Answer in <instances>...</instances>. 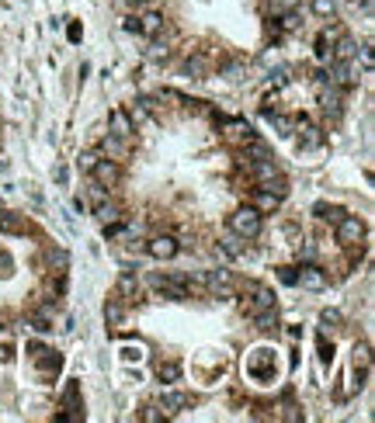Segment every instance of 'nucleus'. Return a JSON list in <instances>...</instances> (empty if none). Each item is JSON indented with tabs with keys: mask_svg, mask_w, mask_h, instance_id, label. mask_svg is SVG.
I'll use <instances>...</instances> for the list:
<instances>
[{
	"mask_svg": "<svg viewBox=\"0 0 375 423\" xmlns=\"http://www.w3.org/2000/svg\"><path fill=\"white\" fill-rule=\"evenodd\" d=\"M149 288L164 298H174V302L191 295V285H188L184 274H149Z\"/></svg>",
	"mask_w": 375,
	"mask_h": 423,
	"instance_id": "nucleus-1",
	"label": "nucleus"
},
{
	"mask_svg": "<svg viewBox=\"0 0 375 423\" xmlns=\"http://www.w3.org/2000/svg\"><path fill=\"white\" fill-rule=\"evenodd\" d=\"M261 212H254L250 205H243V208H237L233 216H230V229H233V236H240V240H257L261 236Z\"/></svg>",
	"mask_w": 375,
	"mask_h": 423,
	"instance_id": "nucleus-2",
	"label": "nucleus"
},
{
	"mask_svg": "<svg viewBox=\"0 0 375 423\" xmlns=\"http://www.w3.org/2000/svg\"><path fill=\"white\" fill-rule=\"evenodd\" d=\"M202 288H205L208 295H216V298H230V295H237V281H233V271H226V268L205 271V274H202Z\"/></svg>",
	"mask_w": 375,
	"mask_h": 423,
	"instance_id": "nucleus-3",
	"label": "nucleus"
},
{
	"mask_svg": "<svg viewBox=\"0 0 375 423\" xmlns=\"http://www.w3.org/2000/svg\"><path fill=\"white\" fill-rule=\"evenodd\" d=\"M250 298H243L240 302V309L247 312V316H254V312H261V309H275V292L267 288V285H257V281H247V288H243Z\"/></svg>",
	"mask_w": 375,
	"mask_h": 423,
	"instance_id": "nucleus-4",
	"label": "nucleus"
},
{
	"mask_svg": "<svg viewBox=\"0 0 375 423\" xmlns=\"http://www.w3.org/2000/svg\"><path fill=\"white\" fill-rule=\"evenodd\" d=\"M90 177L97 181V188H119L122 184V167L119 160H112V156H97V164L90 167Z\"/></svg>",
	"mask_w": 375,
	"mask_h": 423,
	"instance_id": "nucleus-5",
	"label": "nucleus"
},
{
	"mask_svg": "<svg viewBox=\"0 0 375 423\" xmlns=\"http://www.w3.org/2000/svg\"><path fill=\"white\" fill-rule=\"evenodd\" d=\"M361 240H365V222H361L358 216H344V219L337 222V243L348 246V250H354Z\"/></svg>",
	"mask_w": 375,
	"mask_h": 423,
	"instance_id": "nucleus-6",
	"label": "nucleus"
},
{
	"mask_svg": "<svg viewBox=\"0 0 375 423\" xmlns=\"http://www.w3.org/2000/svg\"><path fill=\"white\" fill-rule=\"evenodd\" d=\"M319 112H324L327 118H341V112H344V101H341V87H319Z\"/></svg>",
	"mask_w": 375,
	"mask_h": 423,
	"instance_id": "nucleus-7",
	"label": "nucleus"
},
{
	"mask_svg": "<svg viewBox=\"0 0 375 423\" xmlns=\"http://www.w3.org/2000/svg\"><path fill=\"white\" fill-rule=\"evenodd\" d=\"M295 285H302L306 292H324L327 288V271H319L316 264H306V268L295 274Z\"/></svg>",
	"mask_w": 375,
	"mask_h": 423,
	"instance_id": "nucleus-8",
	"label": "nucleus"
},
{
	"mask_svg": "<svg viewBox=\"0 0 375 423\" xmlns=\"http://www.w3.org/2000/svg\"><path fill=\"white\" fill-rule=\"evenodd\" d=\"M178 250H181V243L174 236H153L146 243V253L156 257V260H171V257H178Z\"/></svg>",
	"mask_w": 375,
	"mask_h": 423,
	"instance_id": "nucleus-9",
	"label": "nucleus"
},
{
	"mask_svg": "<svg viewBox=\"0 0 375 423\" xmlns=\"http://www.w3.org/2000/svg\"><path fill=\"white\" fill-rule=\"evenodd\" d=\"M295 132H299V142H302V149H324V142H327L324 129H319V125H313V122H306V118L295 125Z\"/></svg>",
	"mask_w": 375,
	"mask_h": 423,
	"instance_id": "nucleus-10",
	"label": "nucleus"
},
{
	"mask_svg": "<svg viewBox=\"0 0 375 423\" xmlns=\"http://www.w3.org/2000/svg\"><path fill=\"white\" fill-rule=\"evenodd\" d=\"M191 406H195V396H191V392H164V396H160V409H164L167 416L184 413V409H191Z\"/></svg>",
	"mask_w": 375,
	"mask_h": 423,
	"instance_id": "nucleus-11",
	"label": "nucleus"
},
{
	"mask_svg": "<svg viewBox=\"0 0 375 423\" xmlns=\"http://www.w3.org/2000/svg\"><path fill=\"white\" fill-rule=\"evenodd\" d=\"M278 205H282V198L271 194V191H264V188H257L254 198H250V208L261 212V216H271V212H278Z\"/></svg>",
	"mask_w": 375,
	"mask_h": 423,
	"instance_id": "nucleus-12",
	"label": "nucleus"
},
{
	"mask_svg": "<svg viewBox=\"0 0 375 423\" xmlns=\"http://www.w3.org/2000/svg\"><path fill=\"white\" fill-rule=\"evenodd\" d=\"M101 153L122 164L125 156H129V139H122V136H112V132H108V136H104V142H101Z\"/></svg>",
	"mask_w": 375,
	"mask_h": 423,
	"instance_id": "nucleus-13",
	"label": "nucleus"
},
{
	"mask_svg": "<svg viewBox=\"0 0 375 423\" xmlns=\"http://www.w3.org/2000/svg\"><path fill=\"white\" fill-rule=\"evenodd\" d=\"M330 84H334V87H354L358 80H354V73H351V63L330 60Z\"/></svg>",
	"mask_w": 375,
	"mask_h": 423,
	"instance_id": "nucleus-14",
	"label": "nucleus"
},
{
	"mask_svg": "<svg viewBox=\"0 0 375 423\" xmlns=\"http://www.w3.org/2000/svg\"><path fill=\"white\" fill-rule=\"evenodd\" d=\"M136 18H139V35H146V38H153V35L164 31V14H156V11L139 14V11H136Z\"/></svg>",
	"mask_w": 375,
	"mask_h": 423,
	"instance_id": "nucleus-15",
	"label": "nucleus"
},
{
	"mask_svg": "<svg viewBox=\"0 0 375 423\" xmlns=\"http://www.w3.org/2000/svg\"><path fill=\"white\" fill-rule=\"evenodd\" d=\"M108 132H112V136H122V139H129V136L136 132V125L129 122V115H125L122 108H115V112L108 115Z\"/></svg>",
	"mask_w": 375,
	"mask_h": 423,
	"instance_id": "nucleus-16",
	"label": "nucleus"
},
{
	"mask_svg": "<svg viewBox=\"0 0 375 423\" xmlns=\"http://www.w3.org/2000/svg\"><path fill=\"white\" fill-rule=\"evenodd\" d=\"M115 292H119V298H122V302H139L143 285H139V278H136V274H129V271H125V274L119 278V288H115Z\"/></svg>",
	"mask_w": 375,
	"mask_h": 423,
	"instance_id": "nucleus-17",
	"label": "nucleus"
},
{
	"mask_svg": "<svg viewBox=\"0 0 375 423\" xmlns=\"http://www.w3.org/2000/svg\"><path fill=\"white\" fill-rule=\"evenodd\" d=\"M28 229L25 216H14V212H0V233H8V236H21Z\"/></svg>",
	"mask_w": 375,
	"mask_h": 423,
	"instance_id": "nucleus-18",
	"label": "nucleus"
},
{
	"mask_svg": "<svg viewBox=\"0 0 375 423\" xmlns=\"http://www.w3.org/2000/svg\"><path fill=\"white\" fill-rule=\"evenodd\" d=\"M330 49H334V60H344V63H351V60L358 56V42H354V38H348V35H341Z\"/></svg>",
	"mask_w": 375,
	"mask_h": 423,
	"instance_id": "nucleus-19",
	"label": "nucleus"
},
{
	"mask_svg": "<svg viewBox=\"0 0 375 423\" xmlns=\"http://www.w3.org/2000/svg\"><path fill=\"white\" fill-rule=\"evenodd\" d=\"M94 216H97V222H104V226H115V222L122 219V212H119V205H112L108 198H104V201H97Z\"/></svg>",
	"mask_w": 375,
	"mask_h": 423,
	"instance_id": "nucleus-20",
	"label": "nucleus"
},
{
	"mask_svg": "<svg viewBox=\"0 0 375 423\" xmlns=\"http://www.w3.org/2000/svg\"><path fill=\"white\" fill-rule=\"evenodd\" d=\"M184 73L195 77V80H205V77H208V60L202 56V52H195V56L184 60Z\"/></svg>",
	"mask_w": 375,
	"mask_h": 423,
	"instance_id": "nucleus-21",
	"label": "nucleus"
},
{
	"mask_svg": "<svg viewBox=\"0 0 375 423\" xmlns=\"http://www.w3.org/2000/svg\"><path fill=\"white\" fill-rule=\"evenodd\" d=\"M250 170H254L257 184H261V181H267V177H275V174H282V170H278V164L271 160V156H261V160H254V167H250Z\"/></svg>",
	"mask_w": 375,
	"mask_h": 423,
	"instance_id": "nucleus-22",
	"label": "nucleus"
},
{
	"mask_svg": "<svg viewBox=\"0 0 375 423\" xmlns=\"http://www.w3.org/2000/svg\"><path fill=\"white\" fill-rule=\"evenodd\" d=\"M122 316H125L122 298H108V305H104V323H108V326H119V323H122Z\"/></svg>",
	"mask_w": 375,
	"mask_h": 423,
	"instance_id": "nucleus-23",
	"label": "nucleus"
},
{
	"mask_svg": "<svg viewBox=\"0 0 375 423\" xmlns=\"http://www.w3.org/2000/svg\"><path fill=\"white\" fill-rule=\"evenodd\" d=\"M156 379L160 382H178L181 379V364L178 361H160L156 364Z\"/></svg>",
	"mask_w": 375,
	"mask_h": 423,
	"instance_id": "nucleus-24",
	"label": "nucleus"
},
{
	"mask_svg": "<svg viewBox=\"0 0 375 423\" xmlns=\"http://www.w3.org/2000/svg\"><path fill=\"white\" fill-rule=\"evenodd\" d=\"M32 330L35 333H49L52 330V309H35L32 312Z\"/></svg>",
	"mask_w": 375,
	"mask_h": 423,
	"instance_id": "nucleus-25",
	"label": "nucleus"
},
{
	"mask_svg": "<svg viewBox=\"0 0 375 423\" xmlns=\"http://www.w3.org/2000/svg\"><path fill=\"white\" fill-rule=\"evenodd\" d=\"M257 188H264V191H271V194H278V198H285V194H289V181H285L282 174H275V177H267V181H261Z\"/></svg>",
	"mask_w": 375,
	"mask_h": 423,
	"instance_id": "nucleus-26",
	"label": "nucleus"
},
{
	"mask_svg": "<svg viewBox=\"0 0 375 423\" xmlns=\"http://www.w3.org/2000/svg\"><path fill=\"white\" fill-rule=\"evenodd\" d=\"M341 312L337 309H324V312H319V330H341Z\"/></svg>",
	"mask_w": 375,
	"mask_h": 423,
	"instance_id": "nucleus-27",
	"label": "nucleus"
},
{
	"mask_svg": "<svg viewBox=\"0 0 375 423\" xmlns=\"http://www.w3.org/2000/svg\"><path fill=\"white\" fill-rule=\"evenodd\" d=\"M125 115H129V122H132V125H143V122L149 118V108H146V101L139 97L136 104H129V112H125Z\"/></svg>",
	"mask_w": 375,
	"mask_h": 423,
	"instance_id": "nucleus-28",
	"label": "nucleus"
},
{
	"mask_svg": "<svg viewBox=\"0 0 375 423\" xmlns=\"http://www.w3.org/2000/svg\"><path fill=\"white\" fill-rule=\"evenodd\" d=\"M226 136H230V139H237V142H250V139H254V129H250V125H243V122H230Z\"/></svg>",
	"mask_w": 375,
	"mask_h": 423,
	"instance_id": "nucleus-29",
	"label": "nucleus"
},
{
	"mask_svg": "<svg viewBox=\"0 0 375 423\" xmlns=\"http://www.w3.org/2000/svg\"><path fill=\"white\" fill-rule=\"evenodd\" d=\"M66 264H70V257H66L63 250H49V268H56L60 278L66 274Z\"/></svg>",
	"mask_w": 375,
	"mask_h": 423,
	"instance_id": "nucleus-30",
	"label": "nucleus"
},
{
	"mask_svg": "<svg viewBox=\"0 0 375 423\" xmlns=\"http://www.w3.org/2000/svg\"><path fill=\"white\" fill-rule=\"evenodd\" d=\"M368 361H372V347H368L365 340H358V344H354V364H358L361 372H365V368H368Z\"/></svg>",
	"mask_w": 375,
	"mask_h": 423,
	"instance_id": "nucleus-31",
	"label": "nucleus"
},
{
	"mask_svg": "<svg viewBox=\"0 0 375 423\" xmlns=\"http://www.w3.org/2000/svg\"><path fill=\"white\" fill-rule=\"evenodd\" d=\"M313 11H316L319 18H334V11H337V0H313Z\"/></svg>",
	"mask_w": 375,
	"mask_h": 423,
	"instance_id": "nucleus-32",
	"label": "nucleus"
},
{
	"mask_svg": "<svg viewBox=\"0 0 375 423\" xmlns=\"http://www.w3.org/2000/svg\"><path fill=\"white\" fill-rule=\"evenodd\" d=\"M167 56H171V45L160 42V38H153V42H149V60H167Z\"/></svg>",
	"mask_w": 375,
	"mask_h": 423,
	"instance_id": "nucleus-33",
	"label": "nucleus"
},
{
	"mask_svg": "<svg viewBox=\"0 0 375 423\" xmlns=\"http://www.w3.org/2000/svg\"><path fill=\"white\" fill-rule=\"evenodd\" d=\"M299 25H302V21H299V14H295V11H285V14H282V25H278V31H295Z\"/></svg>",
	"mask_w": 375,
	"mask_h": 423,
	"instance_id": "nucleus-34",
	"label": "nucleus"
},
{
	"mask_svg": "<svg viewBox=\"0 0 375 423\" xmlns=\"http://www.w3.org/2000/svg\"><path fill=\"white\" fill-rule=\"evenodd\" d=\"M316 56L324 60V63H330V60H334V49H330V42H327V38H316Z\"/></svg>",
	"mask_w": 375,
	"mask_h": 423,
	"instance_id": "nucleus-35",
	"label": "nucleus"
},
{
	"mask_svg": "<svg viewBox=\"0 0 375 423\" xmlns=\"http://www.w3.org/2000/svg\"><path fill=\"white\" fill-rule=\"evenodd\" d=\"M63 406H70V409H77L80 413V406H77V382H70L66 385V392H63ZM84 416V413H80Z\"/></svg>",
	"mask_w": 375,
	"mask_h": 423,
	"instance_id": "nucleus-36",
	"label": "nucleus"
},
{
	"mask_svg": "<svg viewBox=\"0 0 375 423\" xmlns=\"http://www.w3.org/2000/svg\"><path fill=\"white\" fill-rule=\"evenodd\" d=\"M164 416H167V413L160 409V406H146V409H143V420H146V423H160Z\"/></svg>",
	"mask_w": 375,
	"mask_h": 423,
	"instance_id": "nucleus-37",
	"label": "nucleus"
},
{
	"mask_svg": "<svg viewBox=\"0 0 375 423\" xmlns=\"http://www.w3.org/2000/svg\"><path fill=\"white\" fill-rule=\"evenodd\" d=\"M271 122L282 129V136H292V129H295V122H292V118H285V115H271Z\"/></svg>",
	"mask_w": 375,
	"mask_h": 423,
	"instance_id": "nucleus-38",
	"label": "nucleus"
},
{
	"mask_svg": "<svg viewBox=\"0 0 375 423\" xmlns=\"http://www.w3.org/2000/svg\"><path fill=\"white\" fill-rule=\"evenodd\" d=\"M271 8H275V14H285V11L299 8V0H271Z\"/></svg>",
	"mask_w": 375,
	"mask_h": 423,
	"instance_id": "nucleus-39",
	"label": "nucleus"
},
{
	"mask_svg": "<svg viewBox=\"0 0 375 423\" xmlns=\"http://www.w3.org/2000/svg\"><path fill=\"white\" fill-rule=\"evenodd\" d=\"M97 156H101V153H97V149H90V153H84V156H80V167H84V170H87V174H90V167H94V164H97Z\"/></svg>",
	"mask_w": 375,
	"mask_h": 423,
	"instance_id": "nucleus-40",
	"label": "nucleus"
},
{
	"mask_svg": "<svg viewBox=\"0 0 375 423\" xmlns=\"http://www.w3.org/2000/svg\"><path fill=\"white\" fill-rule=\"evenodd\" d=\"M122 28H125V31H136V35H139V18H136V14H129V18L122 21Z\"/></svg>",
	"mask_w": 375,
	"mask_h": 423,
	"instance_id": "nucleus-41",
	"label": "nucleus"
},
{
	"mask_svg": "<svg viewBox=\"0 0 375 423\" xmlns=\"http://www.w3.org/2000/svg\"><path fill=\"white\" fill-rule=\"evenodd\" d=\"M122 4H125V8H132V11H143V8H149V4H153V0H122Z\"/></svg>",
	"mask_w": 375,
	"mask_h": 423,
	"instance_id": "nucleus-42",
	"label": "nucleus"
},
{
	"mask_svg": "<svg viewBox=\"0 0 375 423\" xmlns=\"http://www.w3.org/2000/svg\"><path fill=\"white\" fill-rule=\"evenodd\" d=\"M240 73H243L240 63H230V66H226V77H230V80H240Z\"/></svg>",
	"mask_w": 375,
	"mask_h": 423,
	"instance_id": "nucleus-43",
	"label": "nucleus"
},
{
	"mask_svg": "<svg viewBox=\"0 0 375 423\" xmlns=\"http://www.w3.org/2000/svg\"><path fill=\"white\" fill-rule=\"evenodd\" d=\"M361 63H365V70H372V49L368 45L361 49Z\"/></svg>",
	"mask_w": 375,
	"mask_h": 423,
	"instance_id": "nucleus-44",
	"label": "nucleus"
}]
</instances>
